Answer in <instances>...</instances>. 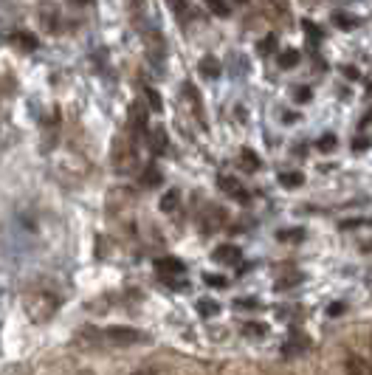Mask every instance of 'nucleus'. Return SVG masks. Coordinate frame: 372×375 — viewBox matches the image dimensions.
Here are the masks:
<instances>
[{"instance_id": "f257e3e1", "label": "nucleus", "mask_w": 372, "mask_h": 375, "mask_svg": "<svg viewBox=\"0 0 372 375\" xmlns=\"http://www.w3.org/2000/svg\"><path fill=\"white\" fill-rule=\"evenodd\" d=\"M60 310V296L51 294V291H32L26 296V313L32 322L37 324H46L54 319V313Z\"/></svg>"}, {"instance_id": "f03ea898", "label": "nucleus", "mask_w": 372, "mask_h": 375, "mask_svg": "<svg viewBox=\"0 0 372 375\" xmlns=\"http://www.w3.org/2000/svg\"><path fill=\"white\" fill-rule=\"evenodd\" d=\"M102 338L113 347H135V344H150V336L138 327H127V324H110L102 330Z\"/></svg>"}, {"instance_id": "7ed1b4c3", "label": "nucleus", "mask_w": 372, "mask_h": 375, "mask_svg": "<svg viewBox=\"0 0 372 375\" xmlns=\"http://www.w3.org/2000/svg\"><path fill=\"white\" fill-rule=\"evenodd\" d=\"M110 161H113V169H116V172H121V175L133 172V169L138 166L135 144H133L127 136H119V138L113 141V155H110Z\"/></svg>"}, {"instance_id": "20e7f679", "label": "nucleus", "mask_w": 372, "mask_h": 375, "mask_svg": "<svg viewBox=\"0 0 372 375\" xmlns=\"http://www.w3.org/2000/svg\"><path fill=\"white\" fill-rule=\"evenodd\" d=\"M218 186L229 195V198H234V201H240V204H246L248 201V192H246V186L237 180V178H232V175H223L220 180H218Z\"/></svg>"}, {"instance_id": "39448f33", "label": "nucleus", "mask_w": 372, "mask_h": 375, "mask_svg": "<svg viewBox=\"0 0 372 375\" xmlns=\"http://www.w3.org/2000/svg\"><path fill=\"white\" fill-rule=\"evenodd\" d=\"M212 260H215L218 265H240V263H243V251H240L237 246H218V249L212 251Z\"/></svg>"}, {"instance_id": "423d86ee", "label": "nucleus", "mask_w": 372, "mask_h": 375, "mask_svg": "<svg viewBox=\"0 0 372 375\" xmlns=\"http://www.w3.org/2000/svg\"><path fill=\"white\" fill-rule=\"evenodd\" d=\"M127 119H130L133 133H147V119H150V110H147L141 102H133V105H130Z\"/></svg>"}, {"instance_id": "0eeeda50", "label": "nucleus", "mask_w": 372, "mask_h": 375, "mask_svg": "<svg viewBox=\"0 0 372 375\" xmlns=\"http://www.w3.org/2000/svg\"><path fill=\"white\" fill-rule=\"evenodd\" d=\"M147 144L155 155H164L166 147H169V138H166V130L164 127H155V130H147Z\"/></svg>"}, {"instance_id": "6e6552de", "label": "nucleus", "mask_w": 372, "mask_h": 375, "mask_svg": "<svg viewBox=\"0 0 372 375\" xmlns=\"http://www.w3.org/2000/svg\"><path fill=\"white\" fill-rule=\"evenodd\" d=\"M155 268H158L161 274H183V271H186L183 263H180L178 257H161V260H155Z\"/></svg>"}, {"instance_id": "1a4fd4ad", "label": "nucleus", "mask_w": 372, "mask_h": 375, "mask_svg": "<svg viewBox=\"0 0 372 375\" xmlns=\"http://www.w3.org/2000/svg\"><path fill=\"white\" fill-rule=\"evenodd\" d=\"M183 96L190 99V105H192V113H195L198 119H204V102H201V96H198L195 85H183Z\"/></svg>"}, {"instance_id": "9d476101", "label": "nucleus", "mask_w": 372, "mask_h": 375, "mask_svg": "<svg viewBox=\"0 0 372 375\" xmlns=\"http://www.w3.org/2000/svg\"><path fill=\"white\" fill-rule=\"evenodd\" d=\"M302 350H307V338H302V333H296L285 347H282V355H288V358H293L296 353H302Z\"/></svg>"}, {"instance_id": "9b49d317", "label": "nucleus", "mask_w": 372, "mask_h": 375, "mask_svg": "<svg viewBox=\"0 0 372 375\" xmlns=\"http://www.w3.org/2000/svg\"><path fill=\"white\" fill-rule=\"evenodd\" d=\"M279 183L285 186V190H299V186L305 183V175L302 172H282L279 175Z\"/></svg>"}, {"instance_id": "f8f14e48", "label": "nucleus", "mask_w": 372, "mask_h": 375, "mask_svg": "<svg viewBox=\"0 0 372 375\" xmlns=\"http://www.w3.org/2000/svg\"><path fill=\"white\" fill-rule=\"evenodd\" d=\"M220 71H223V68H220V63H218L215 57H204V60H201V74H204V77L215 79V77H220Z\"/></svg>"}, {"instance_id": "ddd939ff", "label": "nucleus", "mask_w": 372, "mask_h": 375, "mask_svg": "<svg viewBox=\"0 0 372 375\" xmlns=\"http://www.w3.org/2000/svg\"><path fill=\"white\" fill-rule=\"evenodd\" d=\"M144 99H147V105H150V110H155V113H161V110H164V99H161V93H158L155 88H150V85H144Z\"/></svg>"}, {"instance_id": "4468645a", "label": "nucleus", "mask_w": 372, "mask_h": 375, "mask_svg": "<svg viewBox=\"0 0 372 375\" xmlns=\"http://www.w3.org/2000/svg\"><path fill=\"white\" fill-rule=\"evenodd\" d=\"M12 40H15V46L23 48V51H34V48H37V40H34L32 34H26V32H23V34H15Z\"/></svg>"}, {"instance_id": "2eb2a0df", "label": "nucleus", "mask_w": 372, "mask_h": 375, "mask_svg": "<svg viewBox=\"0 0 372 375\" xmlns=\"http://www.w3.org/2000/svg\"><path fill=\"white\" fill-rule=\"evenodd\" d=\"M296 63H299V51L296 48H291V51H282L279 54V68H296Z\"/></svg>"}, {"instance_id": "dca6fc26", "label": "nucleus", "mask_w": 372, "mask_h": 375, "mask_svg": "<svg viewBox=\"0 0 372 375\" xmlns=\"http://www.w3.org/2000/svg\"><path fill=\"white\" fill-rule=\"evenodd\" d=\"M141 183H144V186H158V183H161V169H158V166H147Z\"/></svg>"}, {"instance_id": "f3484780", "label": "nucleus", "mask_w": 372, "mask_h": 375, "mask_svg": "<svg viewBox=\"0 0 372 375\" xmlns=\"http://www.w3.org/2000/svg\"><path fill=\"white\" fill-rule=\"evenodd\" d=\"M243 333L246 336H268V324H263V322H246L243 324Z\"/></svg>"}, {"instance_id": "a211bd4d", "label": "nucleus", "mask_w": 372, "mask_h": 375, "mask_svg": "<svg viewBox=\"0 0 372 375\" xmlns=\"http://www.w3.org/2000/svg\"><path fill=\"white\" fill-rule=\"evenodd\" d=\"M178 201H180V195H178V190H169L164 198H161V209L164 212H172L175 206H178Z\"/></svg>"}, {"instance_id": "6ab92c4d", "label": "nucleus", "mask_w": 372, "mask_h": 375, "mask_svg": "<svg viewBox=\"0 0 372 375\" xmlns=\"http://www.w3.org/2000/svg\"><path fill=\"white\" fill-rule=\"evenodd\" d=\"M204 4L212 9V15H218V18H226L229 15V4L226 0H204Z\"/></svg>"}, {"instance_id": "aec40b11", "label": "nucleus", "mask_w": 372, "mask_h": 375, "mask_svg": "<svg viewBox=\"0 0 372 375\" xmlns=\"http://www.w3.org/2000/svg\"><path fill=\"white\" fill-rule=\"evenodd\" d=\"M169 4V9L178 15V18H186L190 15V0H166Z\"/></svg>"}, {"instance_id": "412c9836", "label": "nucleus", "mask_w": 372, "mask_h": 375, "mask_svg": "<svg viewBox=\"0 0 372 375\" xmlns=\"http://www.w3.org/2000/svg\"><path fill=\"white\" fill-rule=\"evenodd\" d=\"M257 51H260V54H274V51H277V37H274V34L263 37L260 46H257Z\"/></svg>"}, {"instance_id": "4be33fe9", "label": "nucleus", "mask_w": 372, "mask_h": 375, "mask_svg": "<svg viewBox=\"0 0 372 375\" xmlns=\"http://www.w3.org/2000/svg\"><path fill=\"white\" fill-rule=\"evenodd\" d=\"M240 164L248 169V172H254V169H260V161H257V155L251 152V150H243V158H240Z\"/></svg>"}, {"instance_id": "5701e85b", "label": "nucleus", "mask_w": 372, "mask_h": 375, "mask_svg": "<svg viewBox=\"0 0 372 375\" xmlns=\"http://www.w3.org/2000/svg\"><path fill=\"white\" fill-rule=\"evenodd\" d=\"M198 310H201L204 316H215V313H220V305L212 302V299H201V302H198Z\"/></svg>"}, {"instance_id": "b1692460", "label": "nucleus", "mask_w": 372, "mask_h": 375, "mask_svg": "<svg viewBox=\"0 0 372 375\" xmlns=\"http://www.w3.org/2000/svg\"><path fill=\"white\" fill-rule=\"evenodd\" d=\"M344 367H347V369H350V372H369V367H366V364H364V361H361V358H358V355H350V358H347V364H344Z\"/></svg>"}, {"instance_id": "393cba45", "label": "nucleus", "mask_w": 372, "mask_h": 375, "mask_svg": "<svg viewBox=\"0 0 372 375\" xmlns=\"http://www.w3.org/2000/svg\"><path fill=\"white\" fill-rule=\"evenodd\" d=\"M204 282L212 285V288H226V285H229V279H226V277H218V274H206Z\"/></svg>"}, {"instance_id": "a878e982", "label": "nucleus", "mask_w": 372, "mask_h": 375, "mask_svg": "<svg viewBox=\"0 0 372 375\" xmlns=\"http://www.w3.org/2000/svg\"><path fill=\"white\" fill-rule=\"evenodd\" d=\"M316 147H319V150H321V152H330V150H333V147H336V136H330V133H327V136H321V138H319V144H316Z\"/></svg>"}, {"instance_id": "bb28decb", "label": "nucleus", "mask_w": 372, "mask_h": 375, "mask_svg": "<svg viewBox=\"0 0 372 375\" xmlns=\"http://www.w3.org/2000/svg\"><path fill=\"white\" fill-rule=\"evenodd\" d=\"M305 232L302 229H293V232H279V240H302Z\"/></svg>"}, {"instance_id": "cd10ccee", "label": "nucleus", "mask_w": 372, "mask_h": 375, "mask_svg": "<svg viewBox=\"0 0 372 375\" xmlns=\"http://www.w3.org/2000/svg\"><path fill=\"white\" fill-rule=\"evenodd\" d=\"M336 23H338L341 29H352V26H355L352 18H344V15H336Z\"/></svg>"}, {"instance_id": "c85d7f7f", "label": "nucleus", "mask_w": 372, "mask_h": 375, "mask_svg": "<svg viewBox=\"0 0 372 375\" xmlns=\"http://www.w3.org/2000/svg\"><path fill=\"white\" fill-rule=\"evenodd\" d=\"M234 305H237V308H260V302H257V299H237Z\"/></svg>"}, {"instance_id": "c756f323", "label": "nucleus", "mask_w": 372, "mask_h": 375, "mask_svg": "<svg viewBox=\"0 0 372 375\" xmlns=\"http://www.w3.org/2000/svg\"><path fill=\"white\" fill-rule=\"evenodd\" d=\"M271 4L277 6V12H279V15H288V6H285V0H271Z\"/></svg>"}, {"instance_id": "7c9ffc66", "label": "nucleus", "mask_w": 372, "mask_h": 375, "mask_svg": "<svg viewBox=\"0 0 372 375\" xmlns=\"http://www.w3.org/2000/svg\"><path fill=\"white\" fill-rule=\"evenodd\" d=\"M305 32H307V34H310V37H316V40H319V37H321V32H319V29H316V26H310V23H305Z\"/></svg>"}, {"instance_id": "2f4dec72", "label": "nucleus", "mask_w": 372, "mask_h": 375, "mask_svg": "<svg viewBox=\"0 0 372 375\" xmlns=\"http://www.w3.org/2000/svg\"><path fill=\"white\" fill-rule=\"evenodd\" d=\"M296 99H299V102H307V99H310V91H296Z\"/></svg>"}, {"instance_id": "473e14b6", "label": "nucleus", "mask_w": 372, "mask_h": 375, "mask_svg": "<svg viewBox=\"0 0 372 375\" xmlns=\"http://www.w3.org/2000/svg\"><path fill=\"white\" fill-rule=\"evenodd\" d=\"M341 310H344V305H333L330 308V316H341Z\"/></svg>"}, {"instance_id": "72a5a7b5", "label": "nucleus", "mask_w": 372, "mask_h": 375, "mask_svg": "<svg viewBox=\"0 0 372 375\" xmlns=\"http://www.w3.org/2000/svg\"><path fill=\"white\" fill-rule=\"evenodd\" d=\"M74 6H88V4H93V0H71Z\"/></svg>"}, {"instance_id": "f704fd0d", "label": "nucleus", "mask_w": 372, "mask_h": 375, "mask_svg": "<svg viewBox=\"0 0 372 375\" xmlns=\"http://www.w3.org/2000/svg\"><path fill=\"white\" fill-rule=\"evenodd\" d=\"M369 347H372V338H369Z\"/></svg>"}]
</instances>
